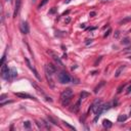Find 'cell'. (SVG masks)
Here are the masks:
<instances>
[{
	"mask_svg": "<svg viewBox=\"0 0 131 131\" xmlns=\"http://www.w3.org/2000/svg\"><path fill=\"white\" fill-rule=\"evenodd\" d=\"M73 96V91L71 88H68V89L64 90L63 92H61L60 94V101H61V105H63L64 107L68 106L69 103H70L71 101V98Z\"/></svg>",
	"mask_w": 131,
	"mask_h": 131,
	"instance_id": "obj_1",
	"label": "cell"
},
{
	"mask_svg": "<svg viewBox=\"0 0 131 131\" xmlns=\"http://www.w3.org/2000/svg\"><path fill=\"white\" fill-rule=\"evenodd\" d=\"M90 109L93 111V113L95 115H101L102 113V111H105L103 110V103L101 101V99H99V98L95 99L94 102L91 105Z\"/></svg>",
	"mask_w": 131,
	"mask_h": 131,
	"instance_id": "obj_2",
	"label": "cell"
},
{
	"mask_svg": "<svg viewBox=\"0 0 131 131\" xmlns=\"http://www.w3.org/2000/svg\"><path fill=\"white\" fill-rule=\"evenodd\" d=\"M57 77H59V81L63 84H67L70 82V80H71V77L69 76L67 72H60Z\"/></svg>",
	"mask_w": 131,
	"mask_h": 131,
	"instance_id": "obj_3",
	"label": "cell"
},
{
	"mask_svg": "<svg viewBox=\"0 0 131 131\" xmlns=\"http://www.w3.org/2000/svg\"><path fill=\"white\" fill-rule=\"evenodd\" d=\"M1 77L5 80H9L10 79V70L8 69L6 65L1 66Z\"/></svg>",
	"mask_w": 131,
	"mask_h": 131,
	"instance_id": "obj_4",
	"label": "cell"
},
{
	"mask_svg": "<svg viewBox=\"0 0 131 131\" xmlns=\"http://www.w3.org/2000/svg\"><path fill=\"white\" fill-rule=\"evenodd\" d=\"M55 72H56L55 66H53L52 64H47V65H45V74H48V75L52 76Z\"/></svg>",
	"mask_w": 131,
	"mask_h": 131,
	"instance_id": "obj_5",
	"label": "cell"
},
{
	"mask_svg": "<svg viewBox=\"0 0 131 131\" xmlns=\"http://www.w3.org/2000/svg\"><path fill=\"white\" fill-rule=\"evenodd\" d=\"M20 29H21V31H22L23 34H28L29 31H30L28 23H27V22H23L22 24H21V26H20Z\"/></svg>",
	"mask_w": 131,
	"mask_h": 131,
	"instance_id": "obj_6",
	"label": "cell"
},
{
	"mask_svg": "<svg viewBox=\"0 0 131 131\" xmlns=\"http://www.w3.org/2000/svg\"><path fill=\"white\" fill-rule=\"evenodd\" d=\"M14 95H17L18 97H20V98H29V99H35V101H37V99L35 97H33V96H31L30 94L28 93H23V92H15Z\"/></svg>",
	"mask_w": 131,
	"mask_h": 131,
	"instance_id": "obj_7",
	"label": "cell"
},
{
	"mask_svg": "<svg viewBox=\"0 0 131 131\" xmlns=\"http://www.w3.org/2000/svg\"><path fill=\"white\" fill-rule=\"evenodd\" d=\"M47 53H48V54H50V55L52 56V59L54 60V61H55L56 64H59V65L60 66V67H61V66H63V63H61V61H60V59L59 56H57V54H55V53L53 52V51H51V50H48V51H47Z\"/></svg>",
	"mask_w": 131,
	"mask_h": 131,
	"instance_id": "obj_8",
	"label": "cell"
},
{
	"mask_svg": "<svg viewBox=\"0 0 131 131\" xmlns=\"http://www.w3.org/2000/svg\"><path fill=\"white\" fill-rule=\"evenodd\" d=\"M21 0H17L15 1V7H14V12H13V18H17V15L18 14V11L21 8Z\"/></svg>",
	"mask_w": 131,
	"mask_h": 131,
	"instance_id": "obj_9",
	"label": "cell"
},
{
	"mask_svg": "<svg viewBox=\"0 0 131 131\" xmlns=\"http://www.w3.org/2000/svg\"><path fill=\"white\" fill-rule=\"evenodd\" d=\"M80 103H81V98L76 102V105L74 106V107H73V109H71V111L74 112V113H78L79 110H80Z\"/></svg>",
	"mask_w": 131,
	"mask_h": 131,
	"instance_id": "obj_10",
	"label": "cell"
},
{
	"mask_svg": "<svg viewBox=\"0 0 131 131\" xmlns=\"http://www.w3.org/2000/svg\"><path fill=\"white\" fill-rule=\"evenodd\" d=\"M126 68V66L125 65H123V66H120V67L118 68V70L116 71V73H115V77H119L121 75V73L123 72V70Z\"/></svg>",
	"mask_w": 131,
	"mask_h": 131,
	"instance_id": "obj_11",
	"label": "cell"
},
{
	"mask_svg": "<svg viewBox=\"0 0 131 131\" xmlns=\"http://www.w3.org/2000/svg\"><path fill=\"white\" fill-rule=\"evenodd\" d=\"M102 125H103V127H105V128H111L113 124H112V122H111L110 120H103Z\"/></svg>",
	"mask_w": 131,
	"mask_h": 131,
	"instance_id": "obj_12",
	"label": "cell"
},
{
	"mask_svg": "<svg viewBox=\"0 0 131 131\" xmlns=\"http://www.w3.org/2000/svg\"><path fill=\"white\" fill-rule=\"evenodd\" d=\"M18 76V73H17V70L14 68L10 69V79H14L15 77Z\"/></svg>",
	"mask_w": 131,
	"mask_h": 131,
	"instance_id": "obj_13",
	"label": "cell"
},
{
	"mask_svg": "<svg viewBox=\"0 0 131 131\" xmlns=\"http://www.w3.org/2000/svg\"><path fill=\"white\" fill-rule=\"evenodd\" d=\"M90 94L88 93V92H86V91H82L80 93V98L82 99V98H86V97H88V96H89Z\"/></svg>",
	"mask_w": 131,
	"mask_h": 131,
	"instance_id": "obj_14",
	"label": "cell"
},
{
	"mask_svg": "<svg viewBox=\"0 0 131 131\" xmlns=\"http://www.w3.org/2000/svg\"><path fill=\"white\" fill-rule=\"evenodd\" d=\"M103 85H105V81H101V84H99V85H97V86L95 87V89H94V92H95V93H97L98 90L101 89V86H103Z\"/></svg>",
	"mask_w": 131,
	"mask_h": 131,
	"instance_id": "obj_15",
	"label": "cell"
},
{
	"mask_svg": "<svg viewBox=\"0 0 131 131\" xmlns=\"http://www.w3.org/2000/svg\"><path fill=\"white\" fill-rule=\"evenodd\" d=\"M127 119V116H125V115H120V116L118 117V122H124L126 121Z\"/></svg>",
	"mask_w": 131,
	"mask_h": 131,
	"instance_id": "obj_16",
	"label": "cell"
},
{
	"mask_svg": "<svg viewBox=\"0 0 131 131\" xmlns=\"http://www.w3.org/2000/svg\"><path fill=\"white\" fill-rule=\"evenodd\" d=\"M130 21H131V17H128V18H124V20L120 21V24H121V25H124V24H126V23H128V22H130Z\"/></svg>",
	"mask_w": 131,
	"mask_h": 131,
	"instance_id": "obj_17",
	"label": "cell"
},
{
	"mask_svg": "<svg viewBox=\"0 0 131 131\" xmlns=\"http://www.w3.org/2000/svg\"><path fill=\"white\" fill-rule=\"evenodd\" d=\"M48 120L50 121L51 123H53V124H54V125H57V122H56V121H55L54 119H53L51 116H49V115H48Z\"/></svg>",
	"mask_w": 131,
	"mask_h": 131,
	"instance_id": "obj_18",
	"label": "cell"
},
{
	"mask_svg": "<svg viewBox=\"0 0 131 131\" xmlns=\"http://www.w3.org/2000/svg\"><path fill=\"white\" fill-rule=\"evenodd\" d=\"M24 126H25V128H27V129H29L30 127H31V123L29 122V121H26L25 123H24Z\"/></svg>",
	"mask_w": 131,
	"mask_h": 131,
	"instance_id": "obj_19",
	"label": "cell"
},
{
	"mask_svg": "<svg viewBox=\"0 0 131 131\" xmlns=\"http://www.w3.org/2000/svg\"><path fill=\"white\" fill-rule=\"evenodd\" d=\"M47 1H48V0H42V1H41V3L39 4V8H41L42 6H44V5L46 4V3H47Z\"/></svg>",
	"mask_w": 131,
	"mask_h": 131,
	"instance_id": "obj_20",
	"label": "cell"
},
{
	"mask_svg": "<svg viewBox=\"0 0 131 131\" xmlns=\"http://www.w3.org/2000/svg\"><path fill=\"white\" fill-rule=\"evenodd\" d=\"M124 87H125V84H123V85H121L120 87H119V88H118V93H121V92H122V89H123Z\"/></svg>",
	"mask_w": 131,
	"mask_h": 131,
	"instance_id": "obj_21",
	"label": "cell"
},
{
	"mask_svg": "<svg viewBox=\"0 0 131 131\" xmlns=\"http://www.w3.org/2000/svg\"><path fill=\"white\" fill-rule=\"evenodd\" d=\"M122 43L123 44H128L129 43V39H128V38H125V39L122 41Z\"/></svg>",
	"mask_w": 131,
	"mask_h": 131,
	"instance_id": "obj_22",
	"label": "cell"
},
{
	"mask_svg": "<svg viewBox=\"0 0 131 131\" xmlns=\"http://www.w3.org/2000/svg\"><path fill=\"white\" fill-rule=\"evenodd\" d=\"M111 32H112V30H111V29H109V30H107V32L105 34V36H103V37H105V38H106V37H107V36L110 35V33H111Z\"/></svg>",
	"mask_w": 131,
	"mask_h": 131,
	"instance_id": "obj_23",
	"label": "cell"
},
{
	"mask_svg": "<svg viewBox=\"0 0 131 131\" xmlns=\"http://www.w3.org/2000/svg\"><path fill=\"white\" fill-rule=\"evenodd\" d=\"M130 92H131V84H130V85L128 86V88H127V91H126V93H127V94H129Z\"/></svg>",
	"mask_w": 131,
	"mask_h": 131,
	"instance_id": "obj_24",
	"label": "cell"
},
{
	"mask_svg": "<svg viewBox=\"0 0 131 131\" xmlns=\"http://www.w3.org/2000/svg\"><path fill=\"white\" fill-rule=\"evenodd\" d=\"M5 97H6V95L5 94H3V95H1V97H0V101H4V99H5Z\"/></svg>",
	"mask_w": 131,
	"mask_h": 131,
	"instance_id": "obj_25",
	"label": "cell"
},
{
	"mask_svg": "<svg viewBox=\"0 0 131 131\" xmlns=\"http://www.w3.org/2000/svg\"><path fill=\"white\" fill-rule=\"evenodd\" d=\"M4 60H5V55L2 56V60H1V66L4 65Z\"/></svg>",
	"mask_w": 131,
	"mask_h": 131,
	"instance_id": "obj_26",
	"label": "cell"
},
{
	"mask_svg": "<svg viewBox=\"0 0 131 131\" xmlns=\"http://www.w3.org/2000/svg\"><path fill=\"white\" fill-rule=\"evenodd\" d=\"M95 14H96V13L94 12V11H91V12H90V17H94Z\"/></svg>",
	"mask_w": 131,
	"mask_h": 131,
	"instance_id": "obj_27",
	"label": "cell"
},
{
	"mask_svg": "<svg viewBox=\"0 0 131 131\" xmlns=\"http://www.w3.org/2000/svg\"><path fill=\"white\" fill-rule=\"evenodd\" d=\"M54 11H55V7H53V9L50 11V13H53V12H54Z\"/></svg>",
	"mask_w": 131,
	"mask_h": 131,
	"instance_id": "obj_28",
	"label": "cell"
},
{
	"mask_svg": "<svg viewBox=\"0 0 131 131\" xmlns=\"http://www.w3.org/2000/svg\"><path fill=\"white\" fill-rule=\"evenodd\" d=\"M91 41H92L91 39H90V40H87V42H86V44H89V43H91Z\"/></svg>",
	"mask_w": 131,
	"mask_h": 131,
	"instance_id": "obj_29",
	"label": "cell"
},
{
	"mask_svg": "<svg viewBox=\"0 0 131 131\" xmlns=\"http://www.w3.org/2000/svg\"><path fill=\"white\" fill-rule=\"evenodd\" d=\"M71 2V0H66V1H65V3H70Z\"/></svg>",
	"mask_w": 131,
	"mask_h": 131,
	"instance_id": "obj_30",
	"label": "cell"
},
{
	"mask_svg": "<svg viewBox=\"0 0 131 131\" xmlns=\"http://www.w3.org/2000/svg\"><path fill=\"white\" fill-rule=\"evenodd\" d=\"M129 59H130V60H131V56H129Z\"/></svg>",
	"mask_w": 131,
	"mask_h": 131,
	"instance_id": "obj_31",
	"label": "cell"
},
{
	"mask_svg": "<svg viewBox=\"0 0 131 131\" xmlns=\"http://www.w3.org/2000/svg\"><path fill=\"white\" fill-rule=\"evenodd\" d=\"M130 115H131V111H130Z\"/></svg>",
	"mask_w": 131,
	"mask_h": 131,
	"instance_id": "obj_32",
	"label": "cell"
},
{
	"mask_svg": "<svg viewBox=\"0 0 131 131\" xmlns=\"http://www.w3.org/2000/svg\"><path fill=\"white\" fill-rule=\"evenodd\" d=\"M103 1H107V0H103Z\"/></svg>",
	"mask_w": 131,
	"mask_h": 131,
	"instance_id": "obj_33",
	"label": "cell"
},
{
	"mask_svg": "<svg viewBox=\"0 0 131 131\" xmlns=\"http://www.w3.org/2000/svg\"><path fill=\"white\" fill-rule=\"evenodd\" d=\"M33 1H35V0H33Z\"/></svg>",
	"mask_w": 131,
	"mask_h": 131,
	"instance_id": "obj_34",
	"label": "cell"
}]
</instances>
